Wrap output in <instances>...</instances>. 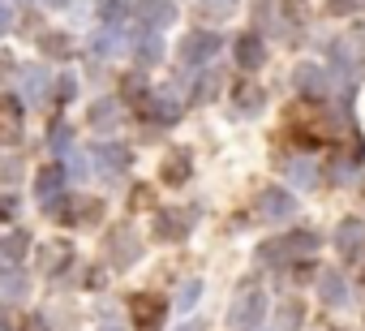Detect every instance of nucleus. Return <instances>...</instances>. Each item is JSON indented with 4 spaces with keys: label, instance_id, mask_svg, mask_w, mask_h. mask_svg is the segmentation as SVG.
<instances>
[{
    "label": "nucleus",
    "instance_id": "obj_1",
    "mask_svg": "<svg viewBox=\"0 0 365 331\" xmlns=\"http://www.w3.org/2000/svg\"><path fill=\"white\" fill-rule=\"evenodd\" d=\"M318 241H322V237H318L314 228H292V233L267 241V245L258 250V258H262V263H309V258L318 254Z\"/></svg>",
    "mask_w": 365,
    "mask_h": 331
},
{
    "label": "nucleus",
    "instance_id": "obj_2",
    "mask_svg": "<svg viewBox=\"0 0 365 331\" xmlns=\"http://www.w3.org/2000/svg\"><path fill=\"white\" fill-rule=\"evenodd\" d=\"M361 52L348 44V39H339L335 44V52H331V65H335V86H339V95L352 103V91H356V78H361Z\"/></svg>",
    "mask_w": 365,
    "mask_h": 331
},
{
    "label": "nucleus",
    "instance_id": "obj_3",
    "mask_svg": "<svg viewBox=\"0 0 365 331\" xmlns=\"http://www.w3.org/2000/svg\"><path fill=\"white\" fill-rule=\"evenodd\" d=\"M262 314H267V297H262L258 288H241V297L232 301L228 322H232L237 331H250V327H258V322H262Z\"/></svg>",
    "mask_w": 365,
    "mask_h": 331
},
{
    "label": "nucleus",
    "instance_id": "obj_4",
    "mask_svg": "<svg viewBox=\"0 0 365 331\" xmlns=\"http://www.w3.org/2000/svg\"><path fill=\"white\" fill-rule=\"evenodd\" d=\"M335 245H339V254H344L348 263H356V258L365 254V224H361V220H339Z\"/></svg>",
    "mask_w": 365,
    "mask_h": 331
},
{
    "label": "nucleus",
    "instance_id": "obj_5",
    "mask_svg": "<svg viewBox=\"0 0 365 331\" xmlns=\"http://www.w3.org/2000/svg\"><path fill=\"white\" fill-rule=\"evenodd\" d=\"M292 86H297L305 99H322L331 82H327V69H322V65H309V61H305V65H297V73H292Z\"/></svg>",
    "mask_w": 365,
    "mask_h": 331
},
{
    "label": "nucleus",
    "instance_id": "obj_6",
    "mask_svg": "<svg viewBox=\"0 0 365 331\" xmlns=\"http://www.w3.org/2000/svg\"><path fill=\"white\" fill-rule=\"evenodd\" d=\"M129 310H133V327H138V331H155V327L163 322V301L150 297V292H138V297L129 301Z\"/></svg>",
    "mask_w": 365,
    "mask_h": 331
},
{
    "label": "nucleus",
    "instance_id": "obj_7",
    "mask_svg": "<svg viewBox=\"0 0 365 331\" xmlns=\"http://www.w3.org/2000/svg\"><path fill=\"white\" fill-rule=\"evenodd\" d=\"M258 211H262V220H288V215L297 211V203H292L288 190H262Z\"/></svg>",
    "mask_w": 365,
    "mask_h": 331
},
{
    "label": "nucleus",
    "instance_id": "obj_8",
    "mask_svg": "<svg viewBox=\"0 0 365 331\" xmlns=\"http://www.w3.org/2000/svg\"><path fill=\"white\" fill-rule=\"evenodd\" d=\"M318 292H322V301H327V305H335V310L352 301V288H348L344 271H322V280H318Z\"/></svg>",
    "mask_w": 365,
    "mask_h": 331
},
{
    "label": "nucleus",
    "instance_id": "obj_9",
    "mask_svg": "<svg viewBox=\"0 0 365 331\" xmlns=\"http://www.w3.org/2000/svg\"><path fill=\"white\" fill-rule=\"evenodd\" d=\"M180 52H185V61H190V65H202V61H211V56L220 52V39H215V35H207V31H198V35H190V39H185V48H180Z\"/></svg>",
    "mask_w": 365,
    "mask_h": 331
},
{
    "label": "nucleus",
    "instance_id": "obj_10",
    "mask_svg": "<svg viewBox=\"0 0 365 331\" xmlns=\"http://www.w3.org/2000/svg\"><path fill=\"white\" fill-rule=\"evenodd\" d=\"M262 61H267L262 39H258V35H241V39H237V65H241V69H262Z\"/></svg>",
    "mask_w": 365,
    "mask_h": 331
},
{
    "label": "nucleus",
    "instance_id": "obj_11",
    "mask_svg": "<svg viewBox=\"0 0 365 331\" xmlns=\"http://www.w3.org/2000/svg\"><path fill=\"white\" fill-rule=\"evenodd\" d=\"M18 116H22V108L14 99H0V142H18V133H22Z\"/></svg>",
    "mask_w": 365,
    "mask_h": 331
},
{
    "label": "nucleus",
    "instance_id": "obj_12",
    "mask_svg": "<svg viewBox=\"0 0 365 331\" xmlns=\"http://www.w3.org/2000/svg\"><path fill=\"white\" fill-rule=\"evenodd\" d=\"M237 108H241L245 116H258V112L267 108V95H262V86H254V82H241V86H237Z\"/></svg>",
    "mask_w": 365,
    "mask_h": 331
},
{
    "label": "nucleus",
    "instance_id": "obj_13",
    "mask_svg": "<svg viewBox=\"0 0 365 331\" xmlns=\"http://www.w3.org/2000/svg\"><path fill=\"white\" fill-rule=\"evenodd\" d=\"M185 177H190V155H185V151L168 155V159H163V181H168V185H180Z\"/></svg>",
    "mask_w": 365,
    "mask_h": 331
},
{
    "label": "nucleus",
    "instance_id": "obj_14",
    "mask_svg": "<svg viewBox=\"0 0 365 331\" xmlns=\"http://www.w3.org/2000/svg\"><path fill=\"white\" fill-rule=\"evenodd\" d=\"M185 215H176V211H163L159 215V224H155V233L163 237V241H176V237H185V224H180Z\"/></svg>",
    "mask_w": 365,
    "mask_h": 331
},
{
    "label": "nucleus",
    "instance_id": "obj_15",
    "mask_svg": "<svg viewBox=\"0 0 365 331\" xmlns=\"http://www.w3.org/2000/svg\"><path fill=\"white\" fill-rule=\"evenodd\" d=\"M327 14H331V18H348V14H361V0H327Z\"/></svg>",
    "mask_w": 365,
    "mask_h": 331
},
{
    "label": "nucleus",
    "instance_id": "obj_16",
    "mask_svg": "<svg viewBox=\"0 0 365 331\" xmlns=\"http://www.w3.org/2000/svg\"><path fill=\"white\" fill-rule=\"evenodd\" d=\"M292 181H297V185H314V181H318V173L309 168V163H292Z\"/></svg>",
    "mask_w": 365,
    "mask_h": 331
},
{
    "label": "nucleus",
    "instance_id": "obj_17",
    "mask_svg": "<svg viewBox=\"0 0 365 331\" xmlns=\"http://www.w3.org/2000/svg\"><path fill=\"white\" fill-rule=\"evenodd\" d=\"M279 322H284V327H288V331H292V327H297V322H301V305H297V301H288V305H284V310H279Z\"/></svg>",
    "mask_w": 365,
    "mask_h": 331
},
{
    "label": "nucleus",
    "instance_id": "obj_18",
    "mask_svg": "<svg viewBox=\"0 0 365 331\" xmlns=\"http://www.w3.org/2000/svg\"><path fill=\"white\" fill-rule=\"evenodd\" d=\"M348 44H352V48H356V52L365 56V18H356V26L348 31Z\"/></svg>",
    "mask_w": 365,
    "mask_h": 331
},
{
    "label": "nucleus",
    "instance_id": "obj_19",
    "mask_svg": "<svg viewBox=\"0 0 365 331\" xmlns=\"http://www.w3.org/2000/svg\"><path fill=\"white\" fill-rule=\"evenodd\" d=\"M185 331H202V327H198V322H190V327H185Z\"/></svg>",
    "mask_w": 365,
    "mask_h": 331
}]
</instances>
